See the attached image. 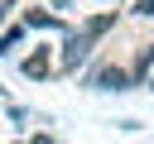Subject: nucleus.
Returning a JSON list of instances; mask_svg holds the SVG:
<instances>
[{"label": "nucleus", "instance_id": "obj_1", "mask_svg": "<svg viewBox=\"0 0 154 144\" xmlns=\"http://www.w3.org/2000/svg\"><path fill=\"white\" fill-rule=\"evenodd\" d=\"M91 48H96V38H91V34L77 24V29L63 38V58H58V72H77V67L91 58Z\"/></svg>", "mask_w": 154, "mask_h": 144}, {"label": "nucleus", "instance_id": "obj_2", "mask_svg": "<svg viewBox=\"0 0 154 144\" xmlns=\"http://www.w3.org/2000/svg\"><path fill=\"white\" fill-rule=\"evenodd\" d=\"M87 86H91V91H130L135 82H130V67H120V62H101V67L87 77Z\"/></svg>", "mask_w": 154, "mask_h": 144}, {"label": "nucleus", "instance_id": "obj_3", "mask_svg": "<svg viewBox=\"0 0 154 144\" xmlns=\"http://www.w3.org/2000/svg\"><path fill=\"white\" fill-rule=\"evenodd\" d=\"M19 67H24V77H29V82H43V77L53 72V58H48V48H34Z\"/></svg>", "mask_w": 154, "mask_h": 144}, {"label": "nucleus", "instance_id": "obj_4", "mask_svg": "<svg viewBox=\"0 0 154 144\" xmlns=\"http://www.w3.org/2000/svg\"><path fill=\"white\" fill-rule=\"evenodd\" d=\"M82 29H87L91 38H106V34L116 29V10H101V14H87V19H82Z\"/></svg>", "mask_w": 154, "mask_h": 144}, {"label": "nucleus", "instance_id": "obj_5", "mask_svg": "<svg viewBox=\"0 0 154 144\" xmlns=\"http://www.w3.org/2000/svg\"><path fill=\"white\" fill-rule=\"evenodd\" d=\"M24 29H63V19L58 14H48V10H24Z\"/></svg>", "mask_w": 154, "mask_h": 144}, {"label": "nucleus", "instance_id": "obj_6", "mask_svg": "<svg viewBox=\"0 0 154 144\" xmlns=\"http://www.w3.org/2000/svg\"><path fill=\"white\" fill-rule=\"evenodd\" d=\"M154 72V43H140V58H135V67H130V82H144Z\"/></svg>", "mask_w": 154, "mask_h": 144}, {"label": "nucleus", "instance_id": "obj_7", "mask_svg": "<svg viewBox=\"0 0 154 144\" xmlns=\"http://www.w3.org/2000/svg\"><path fill=\"white\" fill-rule=\"evenodd\" d=\"M24 38V24H10L5 34H0V53H14V43Z\"/></svg>", "mask_w": 154, "mask_h": 144}, {"label": "nucleus", "instance_id": "obj_8", "mask_svg": "<svg viewBox=\"0 0 154 144\" xmlns=\"http://www.w3.org/2000/svg\"><path fill=\"white\" fill-rule=\"evenodd\" d=\"M130 14H135V19H154V0H135Z\"/></svg>", "mask_w": 154, "mask_h": 144}, {"label": "nucleus", "instance_id": "obj_9", "mask_svg": "<svg viewBox=\"0 0 154 144\" xmlns=\"http://www.w3.org/2000/svg\"><path fill=\"white\" fill-rule=\"evenodd\" d=\"M10 10H14V0H0V24L10 19Z\"/></svg>", "mask_w": 154, "mask_h": 144}, {"label": "nucleus", "instance_id": "obj_10", "mask_svg": "<svg viewBox=\"0 0 154 144\" xmlns=\"http://www.w3.org/2000/svg\"><path fill=\"white\" fill-rule=\"evenodd\" d=\"M29 144H58V139H53V134H34Z\"/></svg>", "mask_w": 154, "mask_h": 144}, {"label": "nucleus", "instance_id": "obj_11", "mask_svg": "<svg viewBox=\"0 0 154 144\" xmlns=\"http://www.w3.org/2000/svg\"><path fill=\"white\" fill-rule=\"evenodd\" d=\"M53 5H58V10H63V5H72V0H53Z\"/></svg>", "mask_w": 154, "mask_h": 144}, {"label": "nucleus", "instance_id": "obj_12", "mask_svg": "<svg viewBox=\"0 0 154 144\" xmlns=\"http://www.w3.org/2000/svg\"><path fill=\"white\" fill-rule=\"evenodd\" d=\"M149 86H154V72H149Z\"/></svg>", "mask_w": 154, "mask_h": 144}]
</instances>
